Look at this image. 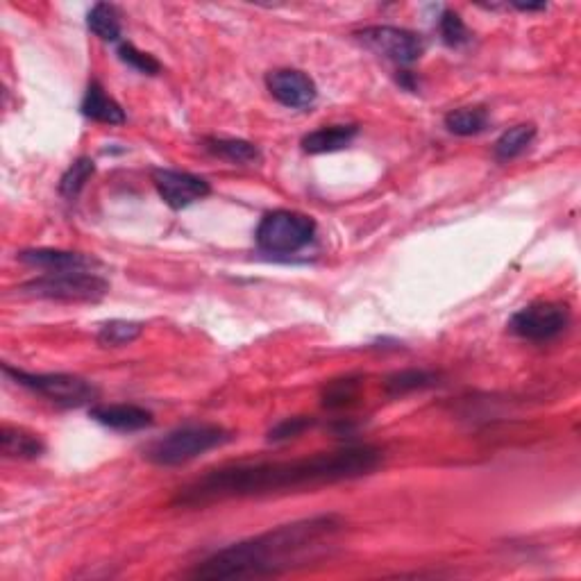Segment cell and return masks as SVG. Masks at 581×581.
I'll list each match as a JSON object with an SVG mask.
<instances>
[{"label": "cell", "mask_w": 581, "mask_h": 581, "mask_svg": "<svg viewBox=\"0 0 581 581\" xmlns=\"http://www.w3.org/2000/svg\"><path fill=\"white\" fill-rule=\"evenodd\" d=\"M382 461L384 452L375 445H345L334 452H316L291 461L232 463L209 470L180 488L173 507L198 509L225 500L264 498L298 488L339 484L375 473Z\"/></svg>", "instance_id": "obj_1"}, {"label": "cell", "mask_w": 581, "mask_h": 581, "mask_svg": "<svg viewBox=\"0 0 581 581\" xmlns=\"http://www.w3.org/2000/svg\"><path fill=\"white\" fill-rule=\"evenodd\" d=\"M343 529L336 516L289 522L271 532L216 550L191 570L193 579H252L282 575L321 559L334 547Z\"/></svg>", "instance_id": "obj_2"}, {"label": "cell", "mask_w": 581, "mask_h": 581, "mask_svg": "<svg viewBox=\"0 0 581 581\" xmlns=\"http://www.w3.org/2000/svg\"><path fill=\"white\" fill-rule=\"evenodd\" d=\"M232 441V432L221 425H182L153 441L143 452L150 463L162 468H173L202 457L209 450L221 448Z\"/></svg>", "instance_id": "obj_3"}, {"label": "cell", "mask_w": 581, "mask_h": 581, "mask_svg": "<svg viewBox=\"0 0 581 581\" xmlns=\"http://www.w3.org/2000/svg\"><path fill=\"white\" fill-rule=\"evenodd\" d=\"M316 230L318 225L311 216L291 209H275L261 218L255 239L266 255H296L316 239Z\"/></svg>", "instance_id": "obj_4"}, {"label": "cell", "mask_w": 581, "mask_h": 581, "mask_svg": "<svg viewBox=\"0 0 581 581\" xmlns=\"http://www.w3.org/2000/svg\"><path fill=\"white\" fill-rule=\"evenodd\" d=\"M3 373L10 377L14 384L23 386L32 393L41 395L48 402L60 404V407L73 409L82 407L98 400V389L89 380L78 375H66V373H25L21 368H14L10 364L3 366Z\"/></svg>", "instance_id": "obj_5"}, {"label": "cell", "mask_w": 581, "mask_h": 581, "mask_svg": "<svg viewBox=\"0 0 581 581\" xmlns=\"http://www.w3.org/2000/svg\"><path fill=\"white\" fill-rule=\"evenodd\" d=\"M23 296L55 302H100L109 293V282L94 271L46 273L21 286Z\"/></svg>", "instance_id": "obj_6"}, {"label": "cell", "mask_w": 581, "mask_h": 581, "mask_svg": "<svg viewBox=\"0 0 581 581\" xmlns=\"http://www.w3.org/2000/svg\"><path fill=\"white\" fill-rule=\"evenodd\" d=\"M572 314L568 305L561 302H532V305L518 309L509 318V332L522 341L545 343L554 341L568 330Z\"/></svg>", "instance_id": "obj_7"}, {"label": "cell", "mask_w": 581, "mask_h": 581, "mask_svg": "<svg viewBox=\"0 0 581 581\" xmlns=\"http://www.w3.org/2000/svg\"><path fill=\"white\" fill-rule=\"evenodd\" d=\"M357 37L375 55L400 66L418 62L425 53V41L418 32L395 28V25H370V28L357 32Z\"/></svg>", "instance_id": "obj_8"}, {"label": "cell", "mask_w": 581, "mask_h": 581, "mask_svg": "<svg viewBox=\"0 0 581 581\" xmlns=\"http://www.w3.org/2000/svg\"><path fill=\"white\" fill-rule=\"evenodd\" d=\"M155 189L168 207L184 209L193 205V202L205 200L212 193V184L205 178L184 171H171V168H155L150 173Z\"/></svg>", "instance_id": "obj_9"}, {"label": "cell", "mask_w": 581, "mask_h": 581, "mask_svg": "<svg viewBox=\"0 0 581 581\" xmlns=\"http://www.w3.org/2000/svg\"><path fill=\"white\" fill-rule=\"evenodd\" d=\"M266 87L277 103L289 109H307L316 103L318 87L314 78L298 69H277L266 75Z\"/></svg>", "instance_id": "obj_10"}, {"label": "cell", "mask_w": 581, "mask_h": 581, "mask_svg": "<svg viewBox=\"0 0 581 581\" xmlns=\"http://www.w3.org/2000/svg\"><path fill=\"white\" fill-rule=\"evenodd\" d=\"M21 264L48 273H75V271H94L100 266L96 257L82 255V252L71 250H55V248H35L23 250L16 255Z\"/></svg>", "instance_id": "obj_11"}, {"label": "cell", "mask_w": 581, "mask_h": 581, "mask_svg": "<svg viewBox=\"0 0 581 581\" xmlns=\"http://www.w3.org/2000/svg\"><path fill=\"white\" fill-rule=\"evenodd\" d=\"M89 416L114 432H141L155 423L153 411L139 404H96L89 409Z\"/></svg>", "instance_id": "obj_12"}, {"label": "cell", "mask_w": 581, "mask_h": 581, "mask_svg": "<svg viewBox=\"0 0 581 581\" xmlns=\"http://www.w3.org/2000/svg\"><path fill=\"white\" fill-rule=\"evenodd\" d=\"M80 112L87 116V119L105 125H123L125 119V109L116 103V100L107 94L105 87L100 82H89L87 91H84Z\"/></svg>", "instance_id": "obj_13"}, {"label": "cell", "mask_w": 581, "mask_h": 581, "mask_svg": "<svg viewBox=\"0 0 581 581\" xmlns=\"http://www.w3.org/2000/svg\"><path fill=\"white\" fill-rule=\"evenodd\" d=\"M359 128L357 125H325L302 137V150L309 155H325L336 153V150L348 148L352 141L357 139Z\"/></svg>", "instance_id": "obj_14"}, {"label": "cell", "mask_w": 581, "mask_h": 581, "mask_svg": "<svg viewBox=\"0 0 581 581\" xmlns=\"http://www.w3.org/2000/svg\"><path fill=\"white\" fill-rule=\"evenodd\" d=\"M0 450H3L7 459L32 461L44 457L46 443L39 434L28 432V429L3 425V429H0Z\"/></svg>", "instance_id": "obj_15"}, {"label": "cell", "mask_w": 581, "mask_h": 581, "mask_svg": "<svg viewBox=\"0 0 581 581\" xmlns=\"http://www.w3.org/2000/svg\"><path fill=\"white\" fill-rule=\"evenodd\" d=\"M205 150L214 157H221L230 164H255L261 159V150L255 143L246 139H230V137H207Z\"/></svg>", "instance_id": "obj_16"}, {"label": "cell", "mask_w": 581, "mask_h": 581, "mask_svg": "<svg viewBox=\"0 0 581 581\" xmlns=\"http://www.w3.org/2000/svg\"><path fill=\"white\" fill-rule=\"evenodd\" d=\"M536 139V125L534 123H520L513 125L507 132L500 134V139L495 141L493 155L498 162H511L520 155L527 153V148L532 146Z\"/></svg>", "instance_id": "obj_17"}, {"label": "cell", "mask_w": 581, "mask_h": 581, "mask_svg": "<svg viewBox=\"0 0 581 581\" xmlns=\"http://www.w3.org/2000/svg\"><path fill=\"white\" fill-rule=\"evenodd\" d=\"M434 384H439V375L432 373V370L409 368V370H398V373L386 377L384 393L389 395V398H402V395L429 389V386H434Z\"/></svg>", "instance_id": "obj_18"}, {"label": "cell", "mask_w": 581, "mask_h": 581, "mask_svg": "<svg viewBox=\"0 0 581 581\" xmlns=\"http://www.w3.org/2000/svg\"><path fill=\"white\" fill-rule=\"evenodd\" d=\"M443 123L450 134H457V137H475V134H482L488 128L491 116H488L486 107H459L445 114Z\"/></svg>", "instance_id": "obj_19"}, {"label": "cell", "mask_w": 581, "mask_h": 581, "mask_svg": "<svg viewBox=\"0 0 581 581\" xmlns=\"http://www.w3.org/2000/svg\"><path fill=\"white\" fill-rule=\"evenodd\" d=\"M359 393H361V377L345 375V377H339V380H332L325 384L321 400L325 409L339 411V409L350 407V404H355Z\"/></svg>", "instance_id": "obj_20"}, {"label": "cell", "mask_w": 581, "mask_h": 581, "mask_svg": "<svg viewBox=\"0 0 581 581\" xmlns=\"http://www.w3.org/2000/svg\"><path fill=\"white\" fill-rule=\"evenodd\" d=\"M87 25L98 39L119 41L121 39V14L114 5L98 3L87 14Z\"/></svg>", "instance_id": "obj_21"}, {"label": "cell", "mask_w": 581, "mask_h": 581, "mask_svg": "<svg viewBox=\"0 0 581 581\" xmlns=\"http://www.w3.org/2000/svg\"><path fill=\"white\" fill-rule=\"evenodd\" d=\"M141 334H143V323L121 321V318H116V321H109L100 327L96 334V341L98 345H103V348H123V345H130L137 341Z\"/></svg>", "instance_id": "obj_22"}, {"label": "cell", "mask_w": 581, "mask_h": 581, "mask_svg": "<svg viewBox=\"0 0 581 581\" xmlns=\"http://www.w3.org/2000/svg\"><path fill=\"white\" fill-rule=\"evenodd\" d=\"M96 173V162L91 157H80L69 166V171L62 175L60 180V193L66 200H75L82 193V189L87 187V182L94 178Z\"/></svg>", "instance_id": "obj_23"}, {"label": "cell", "mask_w": 581, "mask_h": 581, "mask_svg": "<svg viewBox=\"0 0 581 581\" xmlns=\"http://www.w3.org/2000/svg\"><path fill=\"white\" fill-rule=\"evenodd\" d=\"M439 35L443 39V44L450 48H461L470 41L468 25L463 23L461 16L454 10H445L439 16Z\"/></svg>", "instance_id": "obj_24"}, {"label": "cell", "mask_w": 581, "mask_h": 581, "mask_svg": "<svg viewBox=\"0 0 581 581\" xmlns=\"http://www.w3.org/2000/svg\"><path fill=\"white\" fill-rule=\"evenodd\" d=\"M119 60L123 64H128L130 69H134L141 75H159L162 73V64H159L157 57L150 53H143L134 44H121L119 46Z\"/></svg>", "instance_id": "obj_25"}, {"label": "cell", "mask_w": 581, "mask_h": 581, "mask_svg": "<svg viewBox=\"0 0 581 581\" xmlns=\"http://www.w3.org/2000/svg\"><path fill=\"white\" fill-rule=\"evenodd\" d=\"M314 425H316V420L309 418V416H291V418H284L275 427H271V432H268V441H271V443H282V441L298 439L300 434H305L307 429H311Z\"/></svg>", "instance_id": "obj_26"}, {"label": "cell", "mask_w": 581, "mask_h": 581, "mask_svg": "<svg viewBox=\"0 0 581 581\" xmlns=\"http://www.w3.org/2000/svg\"><path fill=\"white\" fill-rule=\"evenodd\" d=\"M332 429L336 436H352L357 432V425L350 418H339L336 423H332Z\"/></svg>", "instance_id": "obj_27"}, {"label": "cell", "mask_w": 581, "mask_h": 581, "mask_svg": "<svg viewBox=\"0 0 581 581\" xmlns=\"http://www.w3.org/2000/svg\"><path fill=\"white\" fill-rule=\"evenodd\" d=\"M513 7L520 12H543L547 10L545 3H513Z\"/></svg>", "instance_id": "obj_28"}, {"label": "cell", "mask_w": 581, "mask_h": 581, "mask_svg": "<svg viewBox=\"0 0 581 581\" xmlns=\"http://www.w3.org/2000/svg\"><path fill=\"white\" fill-rule=\"evenodd\" d=\"M398 82L402 84L404 89H409V91H416L418 89V84H416V78L414 75H411L409 71H404V73H400V78H398Z\"/></svg>", "instance_id": "obj_29"}]
</instances>
